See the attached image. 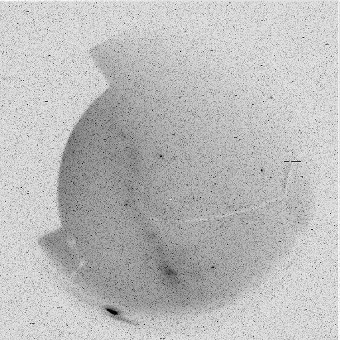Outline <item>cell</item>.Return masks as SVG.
Listing matches in <instances>:
<instances>
[{
  "label": "cell",
  "mask_w": 340,
  "mask_h": 340,
  "mask_svg": "<svg viewBox=\"0 0 340 340\" xmlns=\"http://www.w3.org/2000/svg\"><path fill=\"white\" fill-rule=\"evenodd\" d=\"M104 309L106 310L108 314H111L112 315H113L114 317H116L118 319H121V312L120 311H118L116 309H114V308H110V307H108V306H105Z\"/></svg>",
  "instance_id": "cell-1"
}]
</instances>
